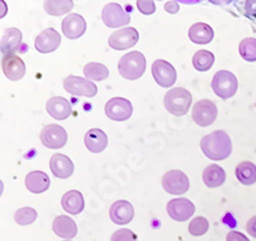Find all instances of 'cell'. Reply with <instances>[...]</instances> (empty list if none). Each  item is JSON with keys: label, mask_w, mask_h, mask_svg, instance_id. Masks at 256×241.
<instances>
[{"label": "cell", "mask_w": 256, "mask_h": 241, "mask_svg": "<svg viewBox=\"0 0 256 241\" xmlns=\"http://www.w3.org/2000/svg\"><path fill=\"white\" fill-rule=\"evenodd\" d=\"M192 103V95L184 87H174L169 90L164 96L166 109L173 116H184L190 111Z\"/></svg>", "instance_id": "2"}, {"label": "cell", "mask_w": 256, "mask_h": 241, "mask_svg": "<svg viewBox=\"0 0 256 241\" xmlns=\"http://www.w3.org/2000/svg\"><path fill=\"white\" fill-rule=\"evenodd\" d=\"M209 231V221L205 217H196L194 218L188 224L190 235L198 237L202 236Z\"/></svg>", "instance_id": "33"}, {"label": "cell", "mask_w": 256, "mask_h": 241, "mask_svg": "<svg viewBox=\"0 0 256 241\" xmlns=\"http://www.w3.org/2000/svg\"><path fill=\"white\" fill-rule=\"evenodd\" d=\"M86 27H88L86 21L84 20L82 16L77 15V13L68 15L62 22V31L66 35V38L70 39V40H76V39L81 38L86 32Z\"/></svg>", "instance_id": "14"}, {"label": "cell", "mask_w": 256, "mask_h": 241, "mask_svg": "<svg viewBox=\"0 0 256 241\" xmlns=\"http://www.w3.org/2000/svg\"><path fill=\"white\" fill-rule=\"evenodd\" d=\"M227 241H250V238L238 231H230L227 235Z\"/></svg>", "instance_id": "37"}, {"label": "cell", "mask_w": 256, "mask_h": 241, "mask_svg": "<svg viewBox=\"0 0 256 241\" xmlns=\"http://www.w3.org/2000/svg\"><path fill=\"white\" fill-rule=\"evenodd\" d=\"M246 231L248 232V235L256 238V215H254L252 218H250L248 221V223H246Z\"/></svg>", "instance_id": "38"}, {"label": "cell", "mask_w": 256, "mask_h": 241, "mask_svg": "<svg viewBox=\"0 0 256 241\" xmlns=\"http://www.w3.org/2000/svg\"><path fill=\"white\" fill-rule=\"evenodd\" d=\"M195 209L194 203L186 198L173 199L166 204V212L169 217L178 222H184L190 219V217L195 213Z\"/></svg>", "instance_id": "13"}, {"label": "cell", "mask_w": 256, "mask_h": 241, "mask_svg": "<svg viewBox=\"0 0 256 241\" xmlns=\"http://www.w3.org/2000/svg\"><path fill=\"white\" fill-rule=\"evenodd\" d=\"M212 91L222 99H230L238 89L237 77L230 71H218L214 75L212 82Z\"/></svg>", "instance_id": "4"}, {"label": "cell", "mask_w": 256, "mask_h": 241, "mask_svg": "<svg viewBox=\"0 0 256 241\" xmlns=\"http://www.w3.org/2000/svg\"><path fill=\"white\" fill-rule=\"evenodd\" d=\"M84 73L88 81H104L108 79L109 70L102 63H88L84 67Z\"/></svg>", "instance_id": "28"}, {"label": "cell", "mask_w": 256, "mask_h": 241, "mask_svg": "<svg viewBox=\"0 0 256 241\" xmlns=\"http://www.w3.org/2000/svg\"><path fill=\"white\" fill-rule=\"evenodd\" d=\"M134 108L130 100L124 98H113L105 104V114L113 121H127L132 116Z\"/></svg>", "instance_id": "12"}, {"label": "cell", "mask_w": 256, "mask_h": 241, "mask_svg": "<svg viewBox=\"0 0 256 241\" xmlns=\"http://www.w3.org/2000/svg\"><path fill=\"white\" fill-rule=\"evenodd\" d=\"M137 8H138V11H140L142 15H152V13L155 12V3L154 2H148V0H146V2H142V0H140V2H137Z\"/></svg>", "instance_id": "36"}, {"label": "cell", "mask_w": 256, "mask_h": 241, "mask_svg": "<svg viewBox=\"0 0 256 241\" xmlns=\"http://www.w3.org/2000/svg\"><path fill=\"white\" fill-rule=\"evenodd\" d=\"M214 54L209 50H198L195 53V56L192 58V64L195 70L200 71V72H205V71H209L214 64Z\"/></svg>", "instance_id": "29"}, {"label": "cell", "mask_w": 256, "mask_h": 241, "mask_svg": "<svg viewBox=\"0 0 256 241\" xmlns=\"http://www.w3.org/2000/svg\"><path fill=\"white\" fill-rule=\"evenodd\" d=\"M50 169L58 178H70L74 172L72 160L63 154H54L50 159Z\"/></svg>", "instance_id": "22"}, {"label": "cell", "mask_w": 256, "mask_h": 241, "mask_svg": "<svg viewBox=\"0 0 256 241\" xmlns=\"http://www.w3.org/2000/svg\"><path fill=\"white\" fill-rule=\"evenodd\" d=\"M44 8L46 13L52 16L67 15L73 9L72 0H49L45 2Z\"/></svg>", "instance_id": "30"}, {"label": "cell", "mask_w": 256, "mask_h": 241, "mask_svg": "<svg viewBox=\"0 0 256 241\" xmlns=\"http://www.w3.org/2000/svg\"><path fill=\"white\" fill-rule=\"evenodd\" d=\"M110 241H138L137 235L128 228L116 229V232L112 235Z\"/></svg>", "instance_id": "34"}, {"label": "cell", "mask_w": 256, "mask_h": 241, "mask_svg": "<svg viewBox=\"0 0 256 241\" xmlns=\"http://www.w3.org/2000/svg\"><path fill=\"white\" fill-rule=\"evenodd\" d=\"M138 31L134 27H124L113 32L109 38V47L114 50H127L138 43Z\"/></svg>", "instance_id": "8"}, {"label": "cell", "mask_w": 256, "mask_h": 241, "mask_svg": "<svg viewBox=\"0 0 256 241\" xmlns=\"http://www.w3.org/2000/svg\"><path fill=\"white\" fill-rule=\"evenodd\" d=\"M2 68L10 81H20L26 75V64L18 56H6L2 59Z\"/></svg>", "instance_id": "16"}, {"label": "cell", "mask_w": 256, "mask_h": 241, "mask_svg": "<svg viewBox=\"0 0 256 241\" xmlns=\"http://www.w3.org/2000/svg\"><path fill=\"white\" fill-rule=\"evenodd\" d=\"M102 18L105 26L110 27V29H118V27L126 26L131 21L130 15L126 12L120 4L116 3L106 4L104 9H102Z\"/></svg>", "instance_id": "9"}, {"label": "cell", "mask_w": 256, "mask_h": 241, "mask_svg": "<svg viewBox=\"0 0 256 241\" xmlns=\"http://www.w3.org/2000/svg\"><path fill=\"white\" fill-rule=\"evenodd\" d=\"M109 215L116 224H127L134 219V209L130 201L118 200L112 204Z\"/></svg>", "instance_id": "17"}, {"label": "cell", "mask_w": 256, "mask_h": 241, "mask_svg": "<svg viewBox=\"0 0 256 241\" xmlns=\"http://www.w3.org/2000/svg\"><path fill=\"white\" fill-rule=\"evenodd\" d=\"M236 177L242 185H254V183H256V166L248 160L240 163L236 168Z\"/></svg>", "instance_id": "27"}, {"label": "cell", "mask_w": 256, "mask_h": 241, "mask_svg": "<svg viewBox=\"0 0 256 241\" xmlns=\"http://www.w3.org/2000/svg\"><path fill=\"white\" fill-rule=\"evenodd\" d=\"M166 11L168 13H177L180 11V6L177 2H168L166 3Z\"/></svg>", "instance_id": "39"}, {"label": "cell", "mask_w": 256, "mask_h": 241, "mask_svg": "<svg viewBox=\"0 0 256 241\" xmlns=\"http://www.w3.org/2000/svg\"><path fill=\"white\" fill-rule=\"evenodd\" d=\"M201 150L212 160L227 159L232 153V141L227 132L219 130L201 139Z\"/></svg>", "instance_id": "1"}, {"label": "cell", "mask_w": 256, "mask_h": 241, "mask_svg": "<svg viewBox=\"0 0 256 241\" xmlns=\"http://www.w3.org/2000/svg\"><path fill=\"white\" fill-rule=\"evenodd\" d=\"M41 142L49 149H60L66 145L68 140L67 131L62 126L48 125L42 128L40 134Z\"/></svg>", "instance_id": "11"}, {"label": "cell", "mask_w": 256, "mask_h": 241, "mask_svg": "<svg viewBox=\"0 0 256 241\" xmlns=\"http://www.w3.org/2000/svg\"><path fill=\"white\" fill-rule=\"evenodd\" d=\"M188 38L195 44H209L214 38V30L208 24L198 22L190 27Z\"/></svg>", "instance_id": "26"}, {"label": "cell", "mask_w": 256, "mask_h": 241, "mask_svg": "<svg viewBox=\"0 0 256 241\" xmlns=\"http://www.w3.org/2000/svg\"><path fill=\"white\" fill-rule=\"evenodd\" d=\"M46 112L56 121H63L72 114V105L66 98L54 96L46 103Z\"/></svg>", "instance_id": "19"}, {"label": "cell", "mask_w": 256, "mask_h": 241, "mask_svg": "<svg viewBox=\"0 0 256 241\" xmlns=\"http://www.w3.org/2000/svg\"><path fill=\"white\" fill-rule=\"evenodd\" d=\"M242 6V13L250 20L256 21V0H248V2H242L237 3Z\"/></svg>", "instance_id": "35"}, {"label": "cell", "mask_w": 256, "mask_h": 241, "mask_svg": "<svg viewBox=\"0 0 256 241\" xmlns=\"http://www.w3.org/2000/svg\"><path fill=\"white\" fill-rule=\"evenodd\" d=\"M52 231L56 233V236L66 240L76 237L78 228H77L76 222L67 215H58L52 222Z\"/></svg>", "instance_id": "20"}, {"label": "cell", "mask_w": 256, "mask_h": 241, "mask_svg": "<svg viewBox=\"0 0 256 241\" xmlns=\"http://www.w3.org/2000/svg\"><path fill=\"white\" fill-rule=\"evenodd\" d=\"M152 77L156 84L162 87H170L177 81V72L169 62L158 59L152 63Z\"/></svg>", "instance_id": "10"}, {"label": "cell", "mask_w": 256, "mask_h": 241, "mask_svg": "<svg viewBox=\"0 0 256 241\" xmlns=\"http://www.w3.org/2000/svg\"><path fill=\"white\" fill-rule=\"evenodd\" d=\"M240 56L246 62H256V39L246 38L240 43Z\"/></svg>", "instance_id": "31"}, {"label": "cell", "mask_w": 256, "mask_h": 241, "mask_svg": "<svg viewBox=\"0 0 256 241\" xmlns=\"http://www.w3.org/2000/svg\"><path fill=\"white\" fill-rule=\"evenodd\" d=\"M118 71L127 80L140 79L146 71V58L142 53L131 52L123 56L118 63Z\"/></svg>", "instance_id": "3"}, {"label": "cell", "mask_w": 256, "mask_h": 241, "mask_svg": "<svg viewBox=\"0 0 256 241\" xmlns=\"http://www.w3.org/2000/svg\"><path fill=\"white\" fill-rule=\"evenodd\" d=\"M84 145L91 153H102L108 146V136L100 128H91L84 135Z\"/></svg>", "instance_id": "21"}, {"label": "cell", "mask_w": 256, "mask_h": 241, "mask_svg": "<svg viewBox=\"0 0 256 241\" xmlns=\"http://www.w3.org/2000/svg\"><path fill=\"white\" fill-rule=\"evenodd\" d=\"M216 117H218V108L209 99L198 100L192 108V119L195 121L196 125L201 127L212 125Z\"/></svg>", "instance_id": "5"}, {"label": "cell", "mask_w": 256, "mask_h": 241, "mask_svg": "<svg viewBox=\"0 0 256 241\" xmlns=\"http://www.w3.org/2000/svg\"><path fill=\"white\" fill-rule=\"evenodd\" d=\"M62 206L70 214H80L84 208V195L77 190L66 192L62 198Z\"/></svg>", "instance_id": "24"}, {"label": "cell", "mask_w": 256, "mask_h": 241, "mask_svg": "<svg viewBox=\"0 0 256 241\" xmlns=\"http://www.w3.org/2000/svg\"><path fill=\"white\" fill-rule=\"evenodd\" d=\"M36 218H38V212L31 206L20 208L14 214V221L20 226H27V224L34 223L36 221Z\"/></svg>", "instance_id": "32"}, {"label": "cell", "mask_w": 256, "mask_h": 241, "mask_svg": "<svg viewBox=\"0 0 256 241\" xmlns=\"http://www.w3.org/2000/svg\"><path fill=\"white\" fill-rule=\"evenodd\" d=\"M66 241H70V240H66Z\"/></svg>", "instance_id": "40"}, {"label": "cell", "mask_w": 256, "mask_h": 241, "mask_svg": "<svg viewBox=\"0 0 256 241\" xmlns=\"http://www.w3.org/2000/svg\"><path fill=\"white\" fill-rule=\"evenodd\" d=\"M2 53L6 56H14L22 47V32L18 29H6L2 36ZM22 52V50H20Z\"/></svg>", "instance_id": "18"}, {"label": "cell", "mask_w": 256, "mask_h": 241, "mask_svg": "<svg viewBox=\"0 0 256 241\" xmlns=\"http://www.w3.org/2000/svg\"><path fill=\"white\" fill-rule=\"evenodd\" d=\"M24 183L28 191L34 194H41L46 191L50 186V178L45 172L42 171H32L24 178Z\"/></svg>", "instance_id": "23"}, {"label": "cell", "mask_w": 256, "mask_h": 241, "mask_svg": "<svg viewBox=\"0 0 256 241\" xmlns=\"http://www.w3.org/2000/svg\"><path fill=\"white\" fill-rule=\"evenodd\" d=\"M60 35L54 29H46L36 36L35 48L38 53L48 54V53L56 52L60 45Z\"/></svg>", "instance_id": "15"}, {"label": "cell", "mask_w": 256, "mask_h": 241, "mask_svg": "<svg viewBox=\"0 0 256 241\" xmlns=\"http://www.w3.org/2000/svg\"><path fill=\"white\" fill-rule=\"evenodd\" d=\"M63 86L66 91L76 96H86L94 98L98 94V86L92 81L88 79H82L78 76H68L63 81Z\"/></svg>", "instance_id": "7"}, {"label": "cell", "mask_w": 256, "mask_h": 241, "mask_svg": "<svg viewBox=\"0 0 256 241\" xmlns=\"http://www.w3.org/2000/svg\"><path fill=\"white\" fill-rule=\"evenodd\" d=\"M163 187L166 192L172 195L186 194L190 189V181L187 174L180 169H172L163 176Z\"/></svg>", "instance_id": "6"}, {"label": "cell", "mask_w": 256, "mask_h": 241, "mask_svg": "<svg viewBox=\"0 0 256 241\" xmlns=\"http://www.w3.org/2000/svg\"><path fill=\"white\" fill-rule=\"evenodd\" d=\"M226 177H227L226 171L218 164H210L202 172V181L210 189L219 187V186L223 185Z\"/></svg>", "instance_id": "25"}, {"label": "cell", "mask_w": 256, "mask_h": 241, "mask_svg": "<svg viewBox=\"0 0 256 241\" xmlns=\"http://www.w3.org/2000/svg\"><path fill=\"white\" fill-rule=\"evenodd\" d=\"M255 107H256V104H255Z\"/></svg>", "instance_id": "41"}]
</instances>
